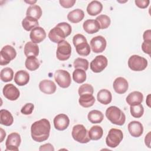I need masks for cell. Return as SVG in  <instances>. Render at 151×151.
I'll list each match as a JSON object with an SVG mask.
<instances>
[{"label": "cell", "mask_w": 151, "mask_h": 151, "mask_svg": "<svg viewBox=\"0 0 151 151\" xmlns=\"http://www.w3.org/2000/svg\"><path fill=\"white\" fill-rule=\"evenodd\" d=\"M51 124L48 120L42 119L33 123L31 127L32 139L37 142L47 140L50 136Z\"/></svg>", "instance_id": "1"}, {"label": "cell", "mask_w": 151, "mask_h": 151, "mask_svg": "<svg viewBox=\"0 0 151 151\" xmlns=\"http://www.w3.org/2000/svg\"><path fill=\"white\" fill-rule=\"evenodd\" d=\"M71 32V25L67 22H63L58 23L55 27L52 28L50 31L48 36L52 42L59 43L70 35Z\"/></svg>", "instance_id": "2"}, {"label": "cell", "mask_w": 151, "mask_h": 151, "mask_svg": "<svg viewBox=\"0 0 151 151\" xmlns=\"http://www.w3.org/2000/svg\"><path fill=\"white\" fill-rule=\"evenodd\" d=\"M106 116L113 124L122 126L126 121L124 113L116 106H110L106 111Z\"/></svg>", "instance_id": "3"}, {"label": "cell", "mask_w": 151, "mask_h": 151, "mask_svg": "<svg viewBox=\"0 0 151 151\" xmlns=\"http://www.w3.org/2000/svg\"><path fill=\"white\" fill-rule=\"evenodd\" d=\"M73 42L76 52L81 56H87L90 53V47L86 37L81 34H76L73 38Z\"/></svg>", "instance_id": "4"}, {"label": "cell", "mask_w": 151, "mask_h": 151, "mask_svg": "<svg viewBox=\"0 0 151 151\" xmlns=\"http://www.w3.org/2000/svg\"><path fill=\"white\" fill-rule=\"evenodd\" d=\"M71 135L74 140L80 143H87L90 140L88 136V132L83 124L74 126Z\"/></svg>", "instance_id": "5"}, {"label": "cell", "mask_w": 151, "mask_h": 151, "mask_svg": "<svg viewBox=\"0 0 151 151\" xmlns=\"http://www.w3.org/2000/svg\"><path fill=\"white\" fill-rule=\"evenodd\" d=\"M123 139V134L121 130L118 129H111L106 138V143L107 146L115 148L119 145Z\"/></svg>", "instance_id": "6"}, {"label": "cell", "mask_w": 151, "mask_h": 151, "mask_svg": "<svg viewBox=\"0 0 151 151\" xmlns=\"http://www.w3.org/2000/svg\"><path fill=\"white\" fill-rule=\"evenodd\" d=\"M128 66L133 71H141L147 66V60L138 55H133L128 60Z\"/></svg>", "instance_id": "7"}, {"label": "cell", "mask_w": 151, "mask_h": 151, "mask_svg": "<svg viewBox=\"0 0 151 151\" xmlns=\"http://www.w3.org/2000/svg\"><path fill=\"white\" fill-rule=\"evenodd\" d=\"M17 55L15 49L11 45H6L0 51V65H5L14 60Z\"/></svg>", "instance_id": "8"}, {"label": "cell", "mask_w": 151, "mask_h": 151, "mask_svg": "<svg viewBox=\"0 0 151 151\" xmlns=\"http://www.w3.org/2000/svg\"><path fill=\"white\" fill-rule=\"evenodd\" d=\"M71 54V47L65 40L58 43L56 51V57L60 61H66L70 57Z\"/></svg>", "instance_id": "9"}, {"label": "cell", "mask_w": 151, "mask_h": 151, "mask_svg": "<svg viewBox=\"0 0 151 151\" xmlns=\"http://www.w3.org/2000/svg\"><path fill=\"white\" fill-rule=\"evenodd\" d=\"M54 79L57 84L61 88H67L71 83L70 73L64 70H57L54 73Z\"/></svg>", "instance_id": "10"}, {"label": "cell", "mask_w": 151, "mask_h": 151, "mask_svg": "<svg viewBox=\"0 0 151 151\" xmlns=\"http://www.w3.org/2000/svg\"><path fill=\"white\" fill-rule=\"evenodd\" d=\"M107 64L108 60L107 58L103 55H99L91 61L90 67L93 72L98 73L103 71L107 67Z\"/></svg>", "instance_id": "11"}, {"label": "cell", "mask_w": 151, "mask_h": 151, "mask_svg": "<svg viewBox=\"0 0 151 151\" xmlns=\"http://www.w3.org/2000/svg\"><path fill=\"white\" fill-rule=\"evenodd\" d=\"M21 139L19 134L18 133H10L6 140L5 150L11 151H18V147L21 144Z\"/></svg>", "instance_id": "12"}, {"label": "cell", "mask_w": 151, "mask_h": 151, "mask_svg": "<svg viewBox=\"0 0 151 151\" xmlns=\"http://www.w3.org/2000/svg\"><path fill=\"white\" fill-rule=\"evenodd\" d=\"M107 42L106 39L101 35L93 37L90 41V47L95 53L102 52L106 49Z\"/></svg>", "instance_id": "13"}, {"label": "cell", "mask_w": 151, "mask_h": 151, "mask_svg": "<svg viewBox=\"0 0 151 151\" xmlns=\"http://www.w3.org/2000/svg\"><path fill=\"white\" fill-rule=\"evenodd\" d=\"M4 96L11 101H14L18 99L20 95L19 90L12 84H7L3 88Z\"/></svg>", "instance_id": "14"}, {"label": "cell", "mask_w": 151, "mask_h": 151, "mask_svg": "<svg viewBox=\"0 0 151 151\" xmlns=\"http://www.w3.org/2000/svg\"><path fill=\"white\" fill-rule=\"evenodd\" d=\"M54 125L55 129L58 130H64L66 129L70 124V119L65 114H59L54 119Z\"/></svg>", "instance_id": "15"}, {"label": "cell", "mask_w": 151, "mask_h": 151, "mask_svg": "<svg viewBox=\"0 0 151 151\" xmlns=\"http://www.w3.org/2000/svg\"><path fill=\"white\" fill-rule=\"evenodd\" d=\"M29 38L32 42L35 44L40 43L46 38V32L44 28L38 26L31 30Z\"/></svg>", "instance_id": "16"}, {"label": "cell", "mask_w": 151, "mask_h": 151, "mask_svg": "<svg viewBox=\"0 0 151 151\" xmlns=\"http://www.w3.org/2000/svg\"><path fill=\"white\" fill-rule=\"evenodd\" d=\"M113 87L117 93L120 94H124L127 91L129 88V84L124 78L119 77L114 80Z\"/></svg>", "instance_id": "17"}, {"label": "cell", "mask_w": 151, "mask_h": 151, "mask_svg": "<svg viewBox=\"0 0 151 151\" xmlns=\"http://www.w3.org/2000/svg\"><path fill=\"white\" fill-rule=\"evenodd\" d=\"M127 128L130 135L134 137H140L143 132V125L138 121L130 122L128 124Z\"/></svg>", "instance_id": "18"}, {"label": "cell", "mask_w": 151, "mask_h": 151, "mask_svg": "<svg viewBox=\"0 0 151 151\" xmlns=\"http://www.w3.org/2000/svg\"><path fill=\"white\" fill-rule=\"evenodd\" d=\"M39 88L40 91L47 94H51L55 92L57 87L55 84L51 80H44L40 82Z\"/></svg>", "instance_id": "19"}, {"label": "cell", "mask_w": 151, "mask_h": 151, "mask_svg": "<svg viewBox=\"0 0 151 151\" xmlns=\"http://www.w3.org/2000/svg\"><path fill=\"white\" fill-rule=\"evenodd\" d=\"M84 30L88 34H93L97 32L100 29L98 22L96 19H87L83 23Z\"/></svg>", "instance_id": "20"}, {"label": "cell", "mask_w": 151, "mask_h": 151, "mask_svg": "<svg viewBox=\"0 0 151 151\" xmlns=\"http://www.w3.org/2000/svg\"><path fill=\"white\" fill-rule=\"evenodd\" d=\"M29 80V74L25 70L18 71L14 76L15 83L19 86H23L26 85Z\"/></svg>", "instance_id": "21"}, {"label": "cell", "mask_w": 151, "mask_h": 151, "mask_svg": "<svg viewBox=\"0 0 151 151\" xmlns=\"http://www.w3.org/2000/svg\"><path fill=\"white\" fill-rule=\"evenodd\" d=\"M143 94L140 91H134L128 94V96L126 97V101L128 104L132 106L141 104L143 101Z\"/></svg>", "instance_id": "22"}, {"label": "cell", "mask_w": 151, "mask_h": 151, "mask_svg": "<svg viewBox=\"0 0 151 151\" xmlns=\"http://www.w3.org/2000/svg\"><path fill=\"white\" fill-rule=\"evenodd\" d=\"M24 52L27 57H37L39 54V47L37 44L28 41L24 46Z\"/></svg>", "instance_id": "23"}, {"label": "cell", "mask_w": 151, "mask_h": 151, "mask_svg": "<svg viewBox=\"0 0 151 151\" xmlns=\"http://www.w3.org/2000/svg\"><path fill=\"white\" fill-rule=\"evenodd\" d=\"M103 9L102 4L98 1H93L88 4L87 7V12L91 16L99 14Z\"/></svg>", "instance_id": "24"}, {"label": "cell", "mask_w": 151, "mask_h": 151, "mask_svg": "<svg viewBox=\"0 0 151 151\" xmlns=\"http://www.w3.org/2000/svg\"><path fill=\"white\" fill-rule=\"evenodd\" d=\"M84 17V12L82 9H76L68 12L67 15L68 20L72 23H78L83 20Z\"/></svg>", "instance_id": "25"}, {"label": "cell", "mask_w": 151, "mask_h": 151, "mask_svg": "<svg viewBox=\"0 0 151 151\" xmlns=\"http://www.w3.org/2000/svg\"><path fill=\"white\" fill-rule=\"evenodd\" d=\"M97 99L100 103L107 105L111 101L112 95L109 90L107 89H101L98 92Z\"/></svg>", "instance_id": "26"}, {"label": "cell", "mask_w": 151, "mask_h": 151, "mask_svg": "<svg viewBox=\"0 0 151 151\" xmlns=\"http://www.w3.org/2000/svg\"><path fill=\"white\" fill-rule=\"evenodd\" d=\"M14 118L12 114L7 110L1 109L0 110V123L6 126L12 124Z\"/></svg>", "instance_id": "27"}, {"label": "cell", "mask_w": 151, "mask_h": 151, "mask_svg": "<svg viewBox=\"0 0 151 151\" xmlns=\"http://www.w3.org/2000/svg\"><path fill=\"white\" fill-rule=\"evenodd\" d=\"M96 100L93 94H85L80 96L78 102L80 106L83 107L88 108L91 107L95 102Z\"/></svg>", "instance_id": "28"}, {"label": "cell", "mask_w": 151, "mask_h": 151, "mask_svg": "<svg viewBox=\"0 0 151 151\" xmlns=\"http://www.w3.org/2000/svg\"><path fill=\"white\" fill-rule=\"evenodd\" d=\"M38 19L31 17H26L22 21V26L24 29L27 31L33 29L34 28L38 27Z\"/></svg>", "instance_id": "29"}, {"label": "cell", "mask_w": 151, "mask_h": 151, "mask_svg": "<svg viewBox=\"0 0 151 151\" xmlns=\"http://www.w3.org/2000/svg\"><path fill=\"white\" fill-rule=\"evenodd\" d=\"M87 118L90 122L93 124L100 123L104 119V115L101 111L97 110H93L88 113Z\"/></svg>", "instance_id": "30"}, {"label": "cell", "mask_w": 151, "mask_h": 151, "mask_svg": "<svg viewBox=\"0 0 151 151\" xmlns=\"http://www.w3.org/2000/svg\"><path fill=\"white\" fill-rule=\"evenodd\" d=\"M103 134V130L100 126H93L88 131V136L90 140H98L101 138Z\"/></svg>", "instance_id": "31"}, {"label": "cell", "mask_w": 151, "mask_h": 151, "mask_svg": "<svg viewBox=\"0 0 151 151\" xmlns=\"http://www.w3.org/2000/svg\"><path fill=\"white\" fill-rule=\"evenodd\" d=\"M26 15L38 19L42 15V9L41 7L37 5L34 4L30 5L27 10Z\"/></svg>", "instance_id": "32"}, {"label": "cell", "mask_w": 151, "mask_h": 151, "mask_svg": "<svg viewBox=\"0 0 151 151\" xmlns=\"http://www.w3.org/2000/svg\"><path fill=\"white\" fill-rule=\"evenodd\" d=\"M25 65L28 70L35 71L39 68L40 63L35 57H29L25 60Z\"/></svg>", "instance_id": "33"}, {"label": "cell", "mask_w": 151, "mask_h": 151, "mask_svg": "<svg viewBox=\"0 0 151 151\" xmlns=\"http://www.w3.org/2000/svg\"><path fill=\"white\" fill-rule=\"evenodd\" d=\"M87 75L86 71L80 69V68H77L75 69V70L73 73V80L78 84L83 83L86 80Z\"/></svg>", "instance_id": "34"}, {"label": "cell", "mask_w": 151, "mask_h": 151, "mask_svg": "<svg viewBox=\"0 0 151 151\" xmlns=\"http://www.w3.org/2000/svg\"><path fill=\"white\" fill-rule=\"evenodd\" d=\"M14 71L9 67H5L1 71L0 77L3 82H9L13 79Z\"/></svg>", "instance_id": "35"}, {"label": "cell", "mask_w": 151, "mask_h": 151, "mask_svg": "<svg viewBox=\"0 0 151 151\" xmlns=\"http://www.w3.org/2000/svg\"><path fill=\"white\" fill-rule=\"evenodd\" d=\"M130 110L131 115L134 118H140L144 113V108L142 104L130 106Z\"/></svg>", "instance_id": "36"}, {"label": "cell", "mask_w": 151, "mask_h": 151, "mask_svg": "<svg viewBox=\"0 0 151 151\" xmlns=\"http://www.w3.org/2000/svg\"><path fill=\"white\" fill-rule=\"evenodd\" d=\"M96 20L98 22L100 29H103L107 28L111 24V20L110 17L104 14L100 15L99 16H98L96 18Z\"/></svg>", "instance_id": "37"}, {"label": "cell", "mask_w": 151, "mask_h": 151, "mask_svg": "<svg viewBox=\"0 0 151 151\" xmlns=\"http://www.w3.org/2000/svg\"><path fill=\"white\" fill-rule=\"evenodd\" d=\"M88 65L89 63L88 60L83 58H77L73 63V66L75 69L80 68L86 71L88 68Z\"/></svg>", "instance_id": "38"}, {"label": "cell", "mask_w": 151, "mask_h": 151, "mask_svg": "<svg viewBox=\"0 0 151 151\" xmlns=\"http://www.w3.org/2000/svg\"><path fill=\"white\" fill-rule=\"evenodd\" d=\"M93 92H94L93 87L91 84H89L87 83L83 84L81 85L79 87L78 90L79 96L85 94H93Z\"/></svg>", "instance_id": "39"}, {"label": "cell", "mask_w": 151, "mask_h": 151, "mask_svg": "<svg viewBox=\"0 0 151 151\" xmlns=\"http://www.w3.org/2000/svg\"><path fill=\"white\" fill-rule=\"evenodd\" d=\"M34 106L32 103H27L22 107V109H21V112L23 114L29 115L32 113L34 110Z\"/></svg>", "instance_id": "40"}, {"label": "cell", "mask_w": 151, "mask_h": 151, "mask_svg": "<svg viewBox=\"0 0 151 151\" xmlns=\"http://www.w3.org/2000/svg\"><path fill=\"white\" fill-rule=\"evenodd\" d=\"M142 49L143 51L147 54L149 55H150L151 52V40H145L144 41L142 44Z\"/></svg>", "instance_id": "41"}, {"label": "cell", "mask_w": 151, "mask_h": 151, "mask_svg": "<svg viewBox=\"0 0 151 151\" xmlns=\"http://www.w3.org/2000/svg\"><path fill=\"white\" fill-rule=\"evenodd\" d=\"M76 1V0H60V5L65 8H70L74 6Z\"/></svg>", "instance_id": "42"}, {"label": "cell", "mask_w": 151, "mask_h": 151, "mask_svg": "<svg viewBox=\"0 0 151 151\" xmlns=\"http://www.w3.org/2000/svg\"><path fill=\"white\" fill-rule=\"evenodd\" d=\"M134 2L136 4V5L139 8L142 9H145L148 6L150 3V1L149 0H136Z\"/></svg>", "instance_id": "43"}, {"label": "cell", "mask_w": 151, "mask_h": 151, "mask_svg": "<svg viewBox=\"0 0 151 151\" xmlns=\"http://www.w3.org/2000/svg\"><path fill=\"white\" fill-rule=\"evenodd\" d=\"M39 150L40 151H42V150H51V151H54V148L53 147V146L50 144V143H46L44 144L43 145H41L40 148H39Z\"/></svg>", "instance_id": "44"}, {"label": "cell", "mask_w": 151, "mask_h": 151, "mask_svg": "<svg viewBox=\"0 0 151 151\" xmlns=\"http://www.w3.org/2000/svg\"><path fill=\"white\" fill-rule=\"evenodd\" d=\"M143 40H151V31L150 29H147L145 31L143 35Z\"/></svg>", "instance_id": "45"}, {"label": "cell", "mask_w": 151, "mask_h": 151, "mask_svg": "<svg viewBox=\"0 0 151 151\" xmlns=\"http://www.w3.org/2000/svg\"><path fill=\"white\" fill-rule=\"evenodd\" d=\"M145 145L149 147L150 148V132H149L145 136Z\"/></svg>", "instance_id": "46"}, {"label": "cell", "mask_w": 151, "mask_h": 151, "mask_svg": "<svg viewBox=\"0 0 151 151\" xmlns=\"http://www.w3.org/2000/svg\"><path fill=\"white\" fill-rule=\"evenodd\" d=\"M1 142H2L4 139V137L6 136V133L5 132H4V130L1 128Z\"/></svg>", "instance_id": "47"}, {"label": "cell", "mask_w": 151, "mask_h": 151, "mask_svg": "<svg viewBox=\"0 0 151 151\" xmlns=\"http://www.w3.org/2000/svg\"><path fill=\"white\" fill-rule=\"evenodd\" d=\"M150 94H149L147 96V99H146V104H147V106H148L149 107H150Z\"/></svg>", "instance_id": "48"}, {"label": "cell", "mask_w": 151, "mask_h": 151, "mask_svg": "<svg viewBox=\"0 0 151 151\" xmlns=\"http://www.w3.org/2000/svg\"><path fill=\"white\" fill-rule=\"evenodd\" d=\"M25 2H27V3H28V4H31V5H34V4H35V2H37V1H25Z\"/></svg>", "instance_id": "49"}]
</instances>
